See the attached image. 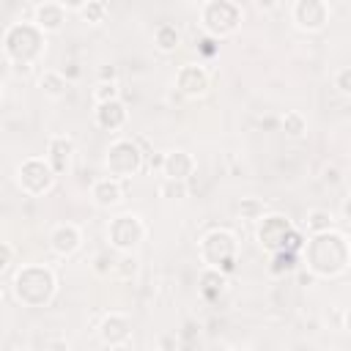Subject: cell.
<instances>
[{"label":"cell","mask_w":351,"mask_h":351,"mask_svg":"<svg viewBox=\"0 0 351 351\" xmlns=\"http://www.w3.org/2000/svg\"><path fill=\"white\" fill-rule=\"evenodd\" d=\"M58 71H60V74H63V77H66L69 82H77V80L82 77V69H80V66H77L74 60H63V66H60Z\"/></svg>","instance_id":"obj_32"},{"label":"cell","mask_w":351,"mask_h":351,"mask_svg":"<svg viewBox=\"0 0 351 351\" xmlns=\"http://www.w3.org/2000/svg\"><path fill=\"white\" fill-rule=\"evenodd\" d=\"M280 126H282V132H285L288 137H293V140H299V137L307 132V121H304V115L296 112V110H288V112L280 118Z\"/></svg>","instance_id":"obj_23"},{"label":"cell","mask_w":351,"mask_h":351,"mask_svg":"<svg viewBox=\"0 0 351 351\" xmlns=\"http://www.w3.org/2000/svg\"><path fill=\"white\" fill-rule=\"evenodd\" d=\"M162 165H165V154H156V156H151V162H148L151 170H162Z\"/></svg>","instance_id":"obj_38"},{"label":"cell","mask_w":351,"mask_h":351,"mask_svg":"<svg viewBox=\"0 0 351 351\" xmlns=\"http://www.w3.org/2000/svg\"><path fill=\"white\" fill-rule=\"evenodd\" d=\"M241 25V5L233 0H208L200 5V27L211 38L233 36Z\"/></svg>","instance_id":"obj_4"},{"label":"cell","mask_w":351,"mask_h":351,"mask_svg":"<svg viewBox=\"0 0 351 351\" xmlns=\"http://www.w3.org/2000/svg\"><path fill=\"white\" fill-rule=\"evenodd\" d=\"M228 351H247V348H228Z\"/></svg>","instance_id":"obj_44"},{"label":"cell","mask_w":351,"mask_h":351,"mask_svg":"<svg viewBox=\"0 0 351 351\" xmlns=\"http://www.w3.org/2000/svg\"><path fill=\"white\" fill-rule=\"evenodd\" d=\"M44 351H71V343L66 337H49L47 346H44Z\"/></svg>","instance_id":"obj_34"},{"label":"cell","mask_w":351,"mask_h":351,"mask_svg":"<svg viewBox=\"0 0 351 351\" xmlns=\"http://www.w3.org/2000/svg\"><path fill=\"white\" fill-rule=\"evenodd\" d=\"M159 348L162 351H178V337L176 335H162L159 337Z\"/></svg>","instance_id":"obj_37"},{"label":"cell","mask_w":351,"mask_h":351,"mask_svg":"<svg viewBox=\"0 0 351 351\" xmlns=\"http://www.w3.org/2000/svg\"><path fill=\"white\" fill-rule=\"evenodd\" d=\"M307 266L315 277H337L348 269V241L346 236L329 230V233H318L310 239L307 244Z\"/></svg>","instance_id":"obj_2"},{"label":"cell","mask_w":351,"mask_h":351,"mask_svg":"<svg viewBox=\"0 0 351 351\" xmlns=\"http://www.w3.org/2000/svg\"><path fill=\"white\" fill-rule=\"evenodd\" d=\"M55 274L47 266H22L14 274V296L27 307H41L55 296Z\"/></svg>","instance_id":"obj_3"},{"label":"cell","mask_w":351,"mask_h":351,"mask_svg":"<svg viewBox=\"0 0 351 351\" xmlns=\"http://www.w3.org/2000/svg\"><path fill=\"white\" fill-rule=\"evenodd\" d=\"M112 274H118V277H123V280L134 277V274H137V258H134L132 252H121L118 261H115V271H112Z\"/></svg>","instance_id":"obj_29"},{"label":"cell","mask_w":351,"mask_h":351,"mask_svg":"<svg viewBox=\"0 0 351 351\" xmlns=\"http://www.w3.org/2000/svg\"><path fill=\"white\" fill-rule=\"evenodd\" d=\"M110 14V5L101 3V0H85V5L80 8V16L88 22V25H101Z\"/></svg>","instance_id":"obj_24"},{"label":"cell","mask_w":351,"mask_h":351,"mask_svg":"<svg viewBox=\"0 0 351 351\" xmlns=\"http://www.w3.org/2000/svg\"><path fill=\"white\" fill-rule=\"evenodd\" d=\"M115 99H121V88H118V82H99V85L93 88V101H96V104L115 101Z\"/></svg>","instance_id":"obj_28"},{"label":"cell","mask_w":351,"mask_h":351,"mask_svg":"<svg viewBox=\"0 0 351 351\" xmlns=\"http://www.w3.org/2000/svg\"><path fill=\"white\" fill-rule=\"evenodd\" d=\"M154 44H156L162 52H176L178 44H181V33H178V27L170 25V22L156 25V30H154Z\"/></svg>","instance_id":"obj_20"},{"label":"cell","mask_w":351,"mask_h":351,"mask_svg":"<svg viewBox=\"0 0 351 351\" xmlns=\"http://www.w3.org/2000/svg\"><path fill=\"white\" fill-rule=\"evenodd\" d=\"M14 351H30V348H27V346H19V348H14Z\"/></svg>","instance_id":"obj_43"},{"label":"cell","mask_w":351,"mask_h":351,"mask_svg":"<svg viewBox=\"0 0 351 351\" xmlns=\"http://www.w3.org/2000/svg\"><path fill=\"white\" fill-rule=\"evenodd\" d=\"M115 80H118L115 66H99V82H115Z\"/></svg>","instance_id":"obj_35"},{"label":"cell","mask_w":351,"mask_h":351,"mask_svg":"<svg viewBox=\"0 0 351 351\" xmlns=\"http://www.w3.org/2000/svg\"><path fill=\"white\" fill-rule=\"evenodd\" d=\"M162 173H165V178L186 181V178L195 173V159H192V154H186V151H167V154H165Z\"/></svg>","instance_id":"obj_18"},{"label":"cell","mask_w":351,"mask_h":351,"mask_svg":"<svg viewBox=\"0 0 351 351\" xmlns=\"http://www.w3.org/2000/svg\"><path fill=\"white\" fill-rule=\"evenodd\" d=\"M335 88H337L340 93L351 96V66H346V69H340V71L335 74Z\"/></svg>","instance_id":"obj_31"},{"label":"cell","mask_w":351,"mask_h":351,"mask_svg":"<svg viewBox=\"0 0 351 351\" xmlns=\"http://www.w3.org/2000/svg\"><path fill=\"white\" fill-rule=\"evenodd\" d=\"M47 52V33L38 30L33 22L19 19L11 22L3 33V55L8 66H16L22 74L33 69V63Z\"/></svg>","instance_id":"obj_1"},{"label":"cell","mask_w":351,"mask_h":351,"mask_svg":"<svg viewBox=\"0 0 351 351\" xmlns=\"http://www.w3.org/2000/svg\"><path fill=\"white\" fill-rule=\"evenodd\" d=\"M225 282H228L225 271L206 269V271L200 274V291H203V296H206V299H217V296L225 291Z\"/></svg>","instance_id":"obj_21"},{"label":"cell","mask_w":351,"mask_h":351,"mask_svg":"<svg viewBox=\"0 0 351 351\" xmlns=\"http://www.w3.org/2000/svg\"><path fill=\"white\" fill-rule=\"evenodd\" d=\"M255 5H258L261 11H271V8H277V3H263V0H258Z\"/></svg>","instance_id":"obj_41"},{"label":"cell","mask_w":351,"mask_h":351,"mask_svg":"<svg viewBox=\"0 0 351 351\" xmlns=\"http://www.w3.org/2000/svg\"><path fill=\"white\" fill-rule=\"evenodd\" d=\"M107 236H110V244H112L118 252H132V250L145 239V225L140 222L137 214H118V217L110 222Z\"/></svg>","instance_id":"obj_8"},{"label":"cell","mask_w":351,"mask_h":351,"mask_svg":"<svg viewBox=\"0 0 351 351\" xmlns=\"http://www.w3.org/2000/svg\"><path fill=\"white\" fill-rule=\"evenodd\" d=\"M291 233H293V225H291V219L285 214H266L261 219V225H258V241L271 255L280 252V250H285Z\"/></svg>","instance_id":"obj_10"},{"label":"cell","mask_w":351,"mask_h":351,"mask_svg":"<svg viewBox=\"0 0 351 351\" xmlns=\"http://www.w3.org/2000/svg\"><path fill=\"white\" fill-rule=\"evenodd\" d=\"M71 156H74V140H71V137H66V134L49 137V143H47V156H44V159L49 162V167L55 170V176H63V173L69 170Z\"/></svg>","instance_id":"obj_15"},{"label":"cell","mask_w":351,"mask_h":351,"mask_svg":"<svg viewBox=\"0 0 351 351\" xmlns=\"http://www.w3.org/2000/svg\"><path fill=\"white\" fill-rule=\"evenodd\" d=\"M340 214H343V219H348V222H351V197H346V200H343Z\"/></svg>","instance_id":"obj_40"},{"label":"cell","mask_w":351,"mask_h":351,"mask_svg":"<svg viewBox=\"0 0 351 351\" xmlns=\"http://www.w3.org/2000/svg\"><path fill=\"white\" fill-rule=\"evenodd\" d=\"M239 214H241V219H263L266 217V206L258 197H244L239 203Z\"/></svg>","instance_id":"obj_27"},{"label":"cell","mask_w":351,"mask_h":351,"mask_svg":"<svg viewBox=\"0 0 351 351\" xmlns=\"http://www.w3.org/2000/svg\"><path fill=\"white\" fill-rule=\"evenodd\" d=\"M107 170H110V176L112 178H129V176H134L140 167H143V151H140V145L134 143V140H129V137H121V140H115L110 148H107Z\"/></svg>","instance_id":"obj_7"},{"label":"cell","mask_w":351,"mask_h":351,"mask_svg":"<svg viewBox=\"0 0 351 351\" xmlns=\"http://www.w3.org/2000/svg\"><path fill=\"white\" fill-rule=\"evenodd\" d=\"M321 178H324L326 184H337V181H340V170H337L335 165H326V167L321 170Z\"/></svg>","instance_id":"obj_36"},{"label":"cell","mask_w":351,"mask_h":351,"mask_svg":"<svg viewBox=\"0 0 351 351\" xmlns=\"http://www.w3.org/2000/svg\"><path fill=\"white\" fill-rule=\"evenodd\" d=\"M0 252H3V258H0V271L8 274V269H11V263H14V247H11L8 241H3V244H0Z\"/></svg>","instance_id":"obj_33"},{"label":"cell","mask_w":351,"mask_h":351,"mask_svg":"<svg viewBox=\"0 0 351 351\" xmlns=\"http://www.w3.org/2000/svg\"><path fill=\"white\" fill-rule=\"evenodd\" d=\"M293 269H296V252L280 250V252L271 255V266H269L271 274H288V271H293Z\"/></svg>","instance_id":"obj_25"},{"label":"cell","mask_w":351,"mask_h":351,"mask_svg":"<svg viewBox=\"0 0 351 351\" xmlns=\"http://www.w3.org/2000/svg\"><path fill=\"white\" fill-rule=\"evenodd\" d=\"M115 261H118V255L96 252V258H93V271H96L99 277H107L110 271H115Z\"/></svg>","instance_id":"obj_30"},{"label":"cell","mask_w":351,"mask_h":351,"mask_svg":"<svg viewBox=\"0 0 351 351\" xmlns=\"http://www.w3.org/2000/svg\"><path fill=\"white\" fill-rule=\"evenodd\" d=\"M332 225H335L332 211H326V208H310V211H307L304 228H307L313 236H318V233H329V230H332Z\"/></svg>","instance_id":"obj_22"},{"label":"cell","mask_w":351,"mask_h":351,"mask_svg":"<svg viewBox=\"0 0 351 351\" xmlns=\"http://www.w3.org/2000/svg\"><path fill=\"white\" fill-rule=\"evenodd\" d=\"M126 118H129V112H126V104H123L121 99L96 104V110H93V121H96V126L104 129V132H118V129L126 123Z\"/></svg>","instance_id":"obj_16"},{"label":"cell","mask_w":351,"mask_h":351,"mask_svg":"<svg viewBox=\"0 0 351 351\" xmlns=\"http://www.w3.org/2000/svg\"><path fill=\"white\" fill-rule=\"evenodd\" d=\"M186 192H189L186 181L165 178V181L159 184V195H162V197H167V200H181V197H186Z\"/></svg>","instance_id":"obj_26"},{"label":"cell","mask_w":351,"mask_h":351,"mask_svg":"<svg viewBox=\"0 0 351 351\" xmlns=\"http://www.w3.org/2000/svg\"><path fill=\"white\" fill-rule=\"evenodd\" d=\"M38 88H41L44 96H49V99H60V96L69 93L71 82H69L58 69H44L41 77H38Z\"/></svg>","instance_id":"obj_19"},{"label":"cell","mask_w":351,"mask_h":351,"mask_svg":"<svg viewBox=\"0 0 351 351\" xmlns=\"http://www.w3.org/2000/svg\"><path fill=\"white\" fill-rule=\"evenodd\" d=\"M16 184H19V189H22L25 195L38 197V195H44V192H49V189L55 186V170L49 167L47 159H41V156H27V159L19 165V170H16Z\"/></svg>","instance_id":"obj_6"},{"label":"cell","mask_w":351,"mask_h":351,"mask_svg":"<svg viewBox=\"0 0 351 351\" xmlns=\"http://www.w3.org/2000/svg\"><path fill=\"white\" fill-rule=\"evenodd\" d=\"M99 340L104 343V346H110V348H123V346H129V340H132V321L126 318V315H121V313H107L104 318H101V324H99Z\"/></svg>","instance_id":"obj_11"},{"label":"cell","mask_w":351,"mask_h":351,"mask_svg":"<svg viewBox=\"0 0 351 351\" xmlns=\"http://www.w3.org/2000/svg\"><path fill=\"white\" fill-rule=\"evenodd\" d=\"M208 82H211L208 71H206L203 66H197V63H186V66H181V69L176 71V88H178L184 96H189V99L203 96V93L208 90Z\"/></svg>","instance_id":"obj_12"},{"label":"cell","mask_w":351,"mask_h":351,"mask_svg":"<svg viewBox=\"0 0 351 351\" xmlns=\"http://www.w3.org/2000/svg\"><path fill=\"white\" fill-rule=\"evenodd\" d=\"M299 282L302 285H313L315 282V274L313 271H299Z\"/></svg>","instance_id":"obj_39"},{"label":"cell","mask_w":351,"mask_h":351,"mask_svg":"<svg viewBox=\"0 0 351 351\" xmlns=\"http://www.w3.org/2000/svg\"><path fill=\"white\" fill-rule=\"evenodd\" d=\"M66 5L63 3H55V0H44V3H36L33 5V25L44 33H58L66 22Z\"/></svg>","instance_id":"obj_13"},{"label":"cell","mask_w":351,"mask_h":351,"mask_svg":"<svg viewBox=\"0 0 351 351\" xmlns=\"http://www.w3.org/2000/svg\"><path fill=\"white\" fill-rule=\"evenodd\" d=\"M329 5L324 3V0H296L293 5H291V19H293V25L299 27V30H304V33H318V30H324L326 27V22H329Z\"/></svg>","instance_id":"obj_9"},{"label":"cell","mask_w":351,"mask_h":351,"mask_svg":"<svg viewBox=\"0 0 351 351\" xmlns=\"http://www.w3.org/2000/svg\"><path fill=\"white\" fill-rule=\"evenodd\" d=\"M80 244H82V233H80V228L71 225V222L55 225L52 233H49V247H52V252L60 255V258L74 255V252L80 250Z\"/></svg>","instance_id":"obj_14"},{"label":"cell","mask_w":351,"mask_h":351,"mask_svg":"<svg viewBox=\"0 0 351 351\" xmlns=\"http://www.w3.org/2000/svg\"><path fill=\"white\" fill-rule=\"evenodd\" d=\"M343 326H346V332H351V310H346V315H343Z\"/></svg>","instance_id":"obj_42"},{"label":"cell","mask_w":351,"mask_h":351,"mask_svg":"<svg viewBox=\"0 0 351 351\" xmlns=\"http://www.w3.org/2000/svg\"><path fill=\"white\" fill-rule=\"evenodd\" d=\"M206 269H217V271H230L233 263H236V252H239V244L233 239L230 230H208L203 239H200V247H197Z\"/></svg>","instance_id":"obj_5"},{"label":"cell","mask_w":351,"mask_h":351,"mask_svg":"<svg viewBox=\"0 0 351 351\" xmlns=\"http://www.w3.org/2000/svg\"><path fill=\"white\" fill-rule=\"evenodd\" d=\"M90 197H93V203H96L99 208H112V206H118V203L123 200V186H121L118 178L104 176V178L93 181V186H90Z\"/></svg>","instance_id":"obj_17"}]
</instances>
